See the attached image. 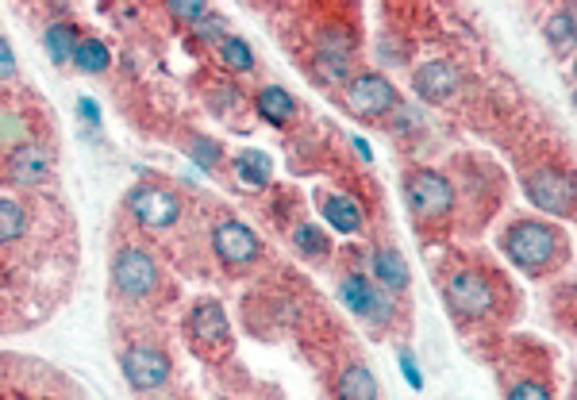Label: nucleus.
Instances as JSON below:
<instances>
[{"instance_id": "obj_1", "label": "nucleus", "mask_w": 577, "mask_h": 400, "mask_svg": "<svg viewBox=\"0 0 577 400\" xmlns=\"http://www.w3.org/2000/svg\"><path fill=\"white\" fill-rule=\"evenodd\" d=\"M500 250H505L508 262L528 273V278H547L550 270H558V266L566 262L570 239H566L555 223L524 216V220H513L500 231Z\"/></svg>"}, {"instance_id": "obj_2", "label": "nucleus", "mask_w": 577, "mask_h": 400, "mask_svg": "<svg viewBox=\"0 0 577 400\" xmlns=\"http://www.w3.org/2000/svg\"><path fill=\"white\" fill-rule=\"evenodd\" d=\"M500 297H505L500 273H489L481 266H458L442 281V300H447L450 316L462 323L493 320L500 312Z\"/></svg>"}, {"instance_id": "obj_3", "label": "nucleus", "mask_w": 577, "mask_h": 400, "mask_svg": "<svg viewBox=\"0 0 577 400\" xmlns=\"http://www.w3.org/2000/svg\"><path fill=\"white\" fill-rule=\"evenodd\" d=\"M355 66H358V36L355 28L347 23H320L312 36V54H308L305 70H312V78L320 86L342 89L350 78H355Z\"/></svg>"}, {"instance_id": "obj_4", "label": "nucleus", "mask_w": 577, "mask_h": 400, "mask_svg": "<svg viewBox=\"0 0 577 400\" xmlns=\"http://www.w3.org/2000/svg\"><path fill=\"white\" fill-rule=\"evenodd\" d=\"M108 278H112V293L131 304H143V300L158 297L162 289V262L158 254L143 243H120L112 250V262H108Z\"/></svg>"}, {"instance_id": "obj_5", "label": "nucleus", "mask_w": 577, "mask_h": 400, "mask_svg": "<svg viewBox=\"0 0 577 400\" xmlns=\"http://www.w3.org/2000/svg\"><path fill=\"white\" fill-rule=\"evenodd\" d=\"M405 204L416 223H447L458 204L455 181L431 166H416L405 173Z\"/></svg>"}, {"instance_id": "obj_6", "label": "nucleus", "mask_w": 577, "mask_h": 400, "mask_svg": "<svg viewBox=\"0 0 577 400\" xmlns=\"http://www.w3.org/2000/svg\"><path fill=\"white\" fill-rule=\"evenodd\" d=\"M123 212L139 223L143 231H170L186 216V200L173 193L170 186H158V181H136V186L123 193Z\"/></svg>"}, {"instance_id": "obj_7", "label": "nucleus", "mask_w": 577, "mask_h": 400, "mask_svg": "<svg viewBox=\"0 0 577 400\" xmlns=\"http://www.w3.org/2000/svg\"><path fill=\"white\" fill-rule=\"evenodd\" d=\"M186 331H189V347L197 350L200 358H208V362H220V358H228L231 347H236V339H231V320L216 297L192 300Z\"/></svg>"}, {"instance_id": "obj_8", "label": "nucleus", "mask_w": 577, "mask_h": 400, "mask_svg": "<svg viewBox=\"0 0 577 400\" xmlns=\"http://www.w3.org/2000/svg\"><path fill=\"white\" fill-rule=\"evenodd\" d=\"M120 370L123 381L131 386V393L150 397V393H162L173 378V362L158 343H128L120 350Z\"/></svg>"}, {"instance_id": "obj_9", "label": "nucleus", "mask_w": 577, "mask_h": 400, "mask_svg": "<svg viewBox=\"0 0 577 400\" xmlns=\"http://www.w3.org/2000/svg\"><path fill=\"white\" fill-rule=\"evenodd\" d=\"M342 104H347L358 120H389V112L400 104V89L378 70H358L355 78L342 86Z\"/></svg>"}, {"instance_id": "obj_10", "label": "nucleus", "mask_w": 577, "mask_h": 400, "mask_svg": "<svg viewBox=\"0 0 577 400\" xmlns=\"http://www.w3.org/2000/svg\"><path fill=\"white\" fill-rule=\"evenodd\" d=\"M524 197L539 212L558 216V220H574V178L566 170H558V166H539V170L524 173Z\"/></svg>"}, {"instance_id": "obj_11", "label": "nucleus", "mask_w": 577, "mask_h": 400, "mask_svg": "<svg viewBox=\"0 0 577 400\" xmlns=\"http://www.w3.org/2000/svg\"><path fill=\"white\" fill-rule=\"evenodd\" d=\"M208 243H212L216 262L228 266V270H247V266H255L258 258H262V239H258V231L250 228V223L236 220V216H223L212 228Z\"/></svg>"}, {"instance_id": "obj_12", "label": "nucleus", "mask_w": 577, "mask_h": 400, "mask_svg": "<svg viewBox=\"0 0 577 400\" xmlns=\"http://www.w3.org/2000/svg\"><path fill=\"white\" fill-rule=\"evenodd\" d=\"M50 170H54V154H50L47 143H28L12 154L0 158V181L12 189H39L50 181Z\"/></svg>"}, {"instance_id": "obj_13", "label": "nucleus", "mask_w": 577, "mask_h": 400, "mask_svg": "<svg viewBox=\"0 0 577 400\" xmlns=\"http://www.w3.org/2000/svg\"><path fill=\"white\" fill-rule=\"evenodd\" d=\"M458 89H462V70L447 58H428L412 70V93L424 104H447Z\"/></svg>"}, {"instance_id": "obj_14", "label": "nucleus", "mask_w": 577, "mask_h": 400, "mask_svg": "<svg viewBox=\"0 0 577 400\" xmlns=\"http://www.w3.org/2000/svg\"><path fill=\"white\" fill-rule=\"evenodd\" d=\"M366 266H370V278H374V286L385 289V293H408V286H412V270H408V262H405V254H400L397 247H389V243H381V247H374L370 250V258H366Z\"/></svg>"}, {"instance_id": "obj_15", "label": "nucleus", "mask_w": 577, "mask_h": 400, "mask_svg": "<svg viewBox=\"0 0 577 400\" xmlns=\"http://www.w3.org/2000/svg\"><path fill=\"white\" fill-rule=\"evenodd\" d=\"M250 108H255L258 120L270 123V128H281V131L300 120V104L286 86H262L255 97H250Z\"/></svg>"}, {"instance_id": "obj_16", "label": "nucleus", "mask_w": 577, "mask_h": 400, "mask_svg": "<svg viewBox=\"0 0 577 400\" xmlns=\"http://www.w3.org/2000/svg\"><path fill=\"white\" fill-rule=\"evenodd\" d=\"M28 143H36V123H31L28 108L0 93V158Z\"/></svg>"}, {"instance_id": "obj_17", "label": "nucleus", "mask_w": 577, "mask_h": 400, "mask_svg": "<svg viewBox=\"0 0 577 400\" xmlns=\"http://www.w3.org/2000/svg\"><path fill=\"white\" fill-rule=\"evenodd\" d=\"M316 204H320L324 223H328L331 231H339V236H358V231L366 228L362 204H358L350 193H320Z\"/></svg>"}, {"instance_id": "obj_18", "label": "nucleus", "mask_w": 577, "mask_h": 400, "mask_svg": "<svg viewBox=\"0 0 577 400\" xmlns=\"http://www.w3.org/2000/svg\"><path fill=\"white\" fill-rule=\"evenodd\" d=\"M231 178H236L239 189L262 193V189L273 186V158L258 147L239 150V154H231Z\"/></svg>"}, {"instance_id": "obj_19", "label": "nucleus", "mask_w": 577, "mask_h": 400, "mask_svg": "<svg viewBox=\"0 0 577 400\" xmlns=\"http://www.w3.org/2000/svg\"><path fill=\"white\" fill-rule=\"evenodd\" d=\"M200 97H205L208 112H212L216 120H236L242 108H247V93H242V89L236 86V78H228V73L208 81Z\"/></svg>"}, {"instance_id": "obj_20", "label": "nucleus", "mask_w": 577, "mask_h": 400, "mask_svg": "<svg viewBox=\"0 0 577 400\" xmlns=\"http://www.w3.org/2000/svg\"><path fill=\"white\" fill-rule=\"evenodd\" d=\"M212 54H216V66H220L228 78H247V73L258 70L255 47H250L242 36H236V31H228V36H223V43L216 47Z\"/></svg>"}, {"instance_id": "obj_21", "label": "nucleus", "mask_w": 577, "mask_h": 400, "mask_svg": "<svg viewBox=\"0 0 577 400\" xmlns=\"http://www.w3.org/2000/svg\"><path fill=\"white\" fill-rule=\"evenodd\" d=\"M78 43H81V28L73 20H50L43 28V50L54 66H73Z\"/></svg>"}, {"instance_id": "obj_22", "label": "nucleus", "mask_w": 577, "mask_h": 400, "mask_svg": "<svg viewBox=\"0 0 577 400\" xmlns=\"http://www.w3.org/2000/svg\"><path fill=\"white\" fill-rule=\"evenodd\" d=\"M336 400H378V378L370 373V366L347 362L336 373Z\"/></svg>"}, {"instance_id": "obj_23", "label": "nucleus", "mask_w": 577, "mask_h": 400, "mask_svg": "<svg viewBox=\"0 0 577 400\" xmlns=\"http://www.w3.org/2000/svg\"><path fill=\"white\" fill-rule=\"evenodd\" d=\"M374 297H378V286H374V278L366 270H347L339 278V300L342 308H350L355 316H370L374 308Z\"/></svg>"}, {"instance_id": "obj_24", "label": "nucleus", "mask_w": 577, "mask_h": 400, "mask_svg": "<svg viewBox=\"0 0 577 400\" xmlns=\"http://www.w3.org/2000/svg\"><path fill=\"white\" fill-rule=\"evenodd\" d=\"M186 158L197 166L200 173H220L223 170V143L216 136H205V131H186Z\"/></svg>"}, {"instance_id": "obj_25", "label": "nucleus", "mask_w": 577, "mask_h": 400, "mask_svg": "<svg viewBox=\"0 0 577 400\" xmlns=\"http://www.w3.org/2000/svg\"><path fill=\"white\" fill-rule=\"evenodd\" d=\"M289 243L297 250L300 258H308V262H324V258L331 254V236L320 228V223L312 220H297L289 231Z\"/></svg>"}, {"instance_id": "obj_26", "label": "nucleus", "mask_w": 577, "mask_h": 400, "mask_svg": "<svg viewBox=\"0 0 577 400\" xmlns=\"http://www.w3.org/2000/svg\"><path fill=\"white\" fill-rule=\"evenodd\" d=\"M108 66H112V47L100 36H81L78 54H73V70L86 73V78H100V73H108Z\"/></svg>"}, {"instance_id": "obj_27", "label": "nucleus", "mask_w": 577, "mask_h": 400, "mask_svg": "<svg viewBox=\"0 0 577 400\" xmlns=\"http://www.w3.org/2000/svg\"><path fill=\"white\" fill-rule=\"evenodd\" d=\"M28 236V208L12 197H0V247L20 243Z\"/></svg>"}, {"instance_id": "obj_28", "label": "nucleus", "mask_w": 577, "mask_h": 400, "mask_svg": "<svg viewBox=\"0 0 577 400\" xmlns=\"http://www.w3.org/2000/svg\"><path fill=\"white\" fill-rule=\"evenodd\" d=\"M223 36H228V20H223L220 12H212V8H208L205 20H197V23L189 28V43H192V47L216 50V47L223 43Z\"/></svg>"}, {"instance_id": "obj_29", "label": "nucleus", "mask_w": 577, "mask_h": 400, "mask_svg": "<svg viewBox=\"0 0 577 400\" xmlns=\"http://www.w3.org/2000/svg\"><path fill=\"white\" fill-rule=\"evenodd\" d=\"M574 8H558L547 20V43L555 50H570L574 47Z\"/></svg>"}, {"instance_id": "obj_30", "label": "nucleus", "mask_w": 577, "mask_h": 400, "mask_svg": "<svg viewBox=\"0 0 577 400\" xmlns=\"http://www.w3.org/2000/svg\"><path fill=\"white\" fill-rule=\"evenodd\" d=\"M420 128H424V112L416 104H408V100H400V104L389 112V131H392V136L408 139V136H416Z\"/></svg>"}, {"instance_id": "obj_31", "label": "nucleus", "mask_w": 577, "mask_h": 400, "mask_svg": "<svg viewBox=\"0 0 577 400\" xmlns=\"http://www.w3.org/2000/svg\"><path fill=\"white\" fill-rule=\"evenodd\" d=\"M508 400H555V389L543 378H520L508 386Z\"/></svg>"}, {"instance_id": "obj_32", "label": "nucleus", "mask_w": 577, "mask_h": 400, "mask_svg": "<svg viewBox=\"0 0 577 400\" xmlns=\"http://www.w3.org/2000/svg\"><path fill=\"white\" fill-rule=\"evenodd\" d=\"M166 12H170L173 20H181V23H186V31H189L197 20H205V16H208V8H205V4H197V0H173V4H166Z\"/></svg>"}, {"instance_id": "obj_33", "label": "nucleus", "mask_w": 577, "mask_h": 400, "mask_svg": "<svg viewBox=\"0 0 577 400\" xmlns=\"http://www.w3.org/2000/svg\"><path fill=\"white\" fill-rule=\"evenodd\" d=\"M397 362H400V373H405L408 389H416L420 393L424 389V373H420V362H416V354L408 347H397Z\"/></svg>"}, {"instance_id": "obj_34", "label": "nucleus", "mask_w": 577, "mask_h": 400, "mask_svg": "<svg viewBox=\"0 0 577 400\" xmlns=\"http://www.w3.org/2000/svg\"><path fill=\"white\" fill-rule=\"evenodd\" d=\"M378 58H381V66H400L408 58V50H405V43H392V31H381L378 36Z\"/></svg>"}, {"instance_id": "obj_35", "label": "nucleus", "mask_w": 577, "mask_h": 400, "mask_svg": "<svg viewBox=\"0 0 577 400\" xmlns=\"http://www.w3.org/2000/svg\"><path fill=\"white\" fill-rule=\"evenodd\" d=\"M16 73H20V66H16V50L4 36H0V81H16Z\"/></svg>"}, {"instance_id": "obj_36", "label": "nucleus", "mask_w": 577, "mask_h": 400, "mask_svg": "<svg viewBox=\"0 0 577 400\" xmlns=\"http://www.w3.org/2000/svg\"><path fill=\"white\" fill-rule=\"evenodd\" d=\"M78 120L86 123V128H100V104L93 97H78Z\"/></svg>"}, {"instance_id": "obj_37", "label": "nucleus", "mask_w": 577, "mask_h": 400, "mask_svg": "<svg viewBox=\"0 0 577 400\" xmlns=\"http://www.w3.org/2000/svg\"><path fill=\"white\" fill-rule=\"evenodd\" d=\"M350 147H355V154L362 158V162H374V150H370V143H366L362 136H350Z\"/></svg>"}]
</instances>
